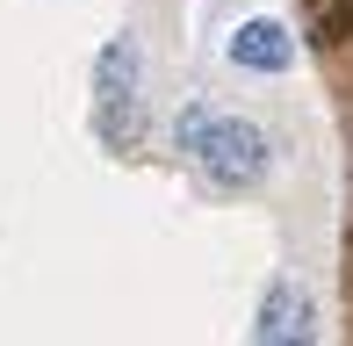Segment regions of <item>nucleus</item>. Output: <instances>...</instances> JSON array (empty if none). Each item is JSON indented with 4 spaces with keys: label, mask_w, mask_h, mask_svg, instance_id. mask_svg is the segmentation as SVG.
<instances>
[{
    "label": "nucleus",
    "mask_w": 353,
    "mask_h": 346,
    "mask_svg": "<svg viewBox=\"0 0 353 346\" xmlns=\"http://www.w3.org/2000/svg\"><path fill=\"white\" fill-rule=\"evenodd\" d=\"M188 159L202 166V181L223 187V195H245V187L267 181V166H274V145H267L260 123L245 116H210V130L188 145Z\"/></svg>",
    "instance_id": "f257e3e1"
},
{
    "label": "nucleus",
    "mask_w": 353,
    "mask_h": 346,
    "mask_svg": "<svg viewBox=\"0 0 353 346\" xmlns=\"http://www.w3.org/2000/svg\"><path fill=\"white\" fill-rule=\"evenodd\" d=\"M260 346H317V303L296 281H274L260 303Z\"/></svg>",
    "instance_id": "f03ea898"
},
{
    "label": "nucleus",
    "mask_w": 353,
    "mask_h": 346,
    "mask_svg": "<svg viewBox=\"0 0 353 346\" xmlns=\"http://www.w3.org/2000/svg\"><path fill=\"white\" fill-rule=\"evenodd\" d=\"M288 58H296V37H288L281 22H238L231 65H245V72H281Z\"/></svg>",
    "instance_id": "7ed1b4c3"
},
{
    "label": "nucleus",
    "mask_w": 353,
    "mask_h": 346,
    "mask_svg": "<svg viewBox=\"0 0 353 346\" xmlns=\"http://www.w3.org/2000/svg\"><path fill=\"white\" fill-rule=\"evenodd\" d=\"M94 101L116 108V101H137V37H108L101 58H94Z\"/></svg>",
    "instance_id": "20e7f679"
},
{
    "label": "nucleus",
    "mask_w": 353,
    "mask_h": 346,
    "mask_svg": "<svg viewBox=\"0 0 353 346\" xmlns=\"http://www.w3.org/2000/svg\"><path fill=\"white\" fill-rule=\"evenodd\" d=\"M303 29H310V43H346L353 37V0H310Z\"/></svg>",
    "instance_id": "39448f33"
},
{
    "label": "nucleus",
    "mask_w": 353,
    "mask_h": 346,
    "mask_svg": "<svg viewBox=\"0 0 353 346\" xmlns=\"http://www.w3.org/2000/svg\"><path fill=\"white\" fill-rule=\"evenodd\" d=\"M137 137H144V108H137V101H116V108H101V145L130 152Z\"/></svg>",
    "instance_id": "423d86ee"
}]
</instances>
